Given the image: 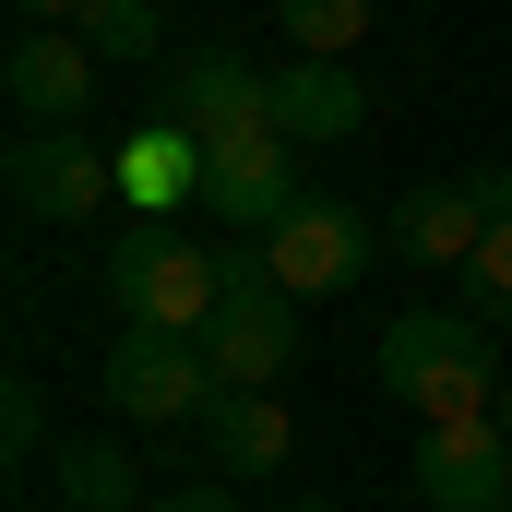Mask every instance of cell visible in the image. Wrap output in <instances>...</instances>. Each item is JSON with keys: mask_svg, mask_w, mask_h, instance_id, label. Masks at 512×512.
Instances as JSON below:
<instances>
[{"mask_svg": "<svg viewBox=\"0 0 512 512\" xmlns=\"http://www.w3.org/2000/svg\"><path fill=\"white\" fill-rule=\"evenodd\" d=\"M286 453H298V417H286L274 393H215V405H203V465H215V477L251 489V477H286Z\"/></svg>", "mask_w": 512, "mask_h": 512, "instance_id": "7c38bea8", "label": "cell"}, {"mask_svg": "<svg viewBox=\"0 0 512 512\" xmlns=\"http://www.w3.org/2000/svg\"><path fill=\"white\" fill-rule=\"evenodd\" d=\"M262 120L286 143H346V131H370V84L346 60H286V72H262Z\"/></svg>", "mask_w": 512, "mask_h": 512, "instance_id": "8fae6325", "label": "cell"}, {"mask_svg": "<svg viewBox=\"0 0 512 512\" xmlns=\"http://www.w3.org/2000/svg\"><path fill=\"white\" fill-rule=\"evenodd\" d=\"M203 203H215V215H227L239 239H274V227H286V215L310 203V191H298V143H286L274 120L215 131V143H203Z\"/></svg>", "mask_w": 512, "mask_h": 512, "instance_id": "5b68a950", "label": "cell"}, {"mask_svg": "<svg viewBox=\"0 0 512 512\" xmlns=\"http://www.w3.org/2000/svg\"><path fill=\"white\" fill-rule=\"evenodd\" d=\"M501 429H512V382H501Z\"/></svg>", "mask_w": 512, "mask_h": 512, "instance_id": "cb8c5ba5", "label": "cell"}, {"mask_svg": "<svg viewBox=\"0 0 512 512\" xmlns=\"http://www.w3.org/2000/svg\"><path fill=\"white\" fill-rule=\"evenodd\" d=\"M453 286H465V310H477V322H489V334H512V227H489V251L465 262V274H453Z\"/></svg>", "mask_w": 512, "mask_h": 512, "instance_id": "ac0fdd59", "label": "cell"}, {"mask_svg": "<svg viewBox=\"0 0 512 512\" xmlns=\"http://www.w3.org/2000/svg\"><path fill=\"white\" fill-rule=\"evenodd\" d=\"M108 298H120L143 334H203V322L227 310V274H215L203 239H179V227L131 215L120 239H108Z\"/></svg>", "mask_w": 512, "mask_h": 512, "instance_id": "7a4b0ae2", "label": "cell"}, {"mask_svg": "<svg viewBox=\"0 0 512 512\" xmlns=\"http://www.w3.org/2000/svg\"><path fill=\"white\" fill-rule=\"evenodd\" d=\"M12 12H24V24H84L96 0H12Z\"/></svg>", "mask_w": 512, "mask_h": 512, "instance_id": "44dd1931", "label": "cell"}, {"mask_svg": "<svg viewBox=\"0 0 512 512\" xmlns=\"http://www.w3.org/2000/svg\"><path fill=\"white\" fill-rule=\"evenodd\" d=\"M274 24L298 36V60H346L370 36V0H274Z\"/></svg>", "mask_w": 512, "mask_h": 512, "instance_id": "2e32d148", "label": "cell"}, {"mask_svg": "<svg viewBox=\"0 0 512 512\" xmlns=\"http://www.w3.org/2000/svg\"><path fill=\"white\" fill-rule=\"evenodd\" d=\"M167 501H179V512H251V501H239V477H191V489H167Z\"/></svg>", "mask_w": 512, "mask_h": 512, "instance_id": "ffe728a7", "label": "cell"}, {"mask_svg": "<svg viewBox=\"0 0 512 512\" xmlns=\"http://www.w3.org/2000/svg\"><path fill=\"white\" fill-rule=\"evenodd\" d=\"M143 512H179V501H143Z\"/></svg>", "mask_w": 512, "mask_h": 512, "instance_id": "d4e9b609", "label": "cell"}, {"mask_svg": "<svg viewBox=\"0 0 512 512\" xmlns=\"http://www.w3.org/2000/svg\"><path fill=\"white\" fill-rule=\"evenodd\" d=\"M477 203H489V215L512 227V167H489V179H477Z\"/></svg>", "mask_w": 512, "mask_h": 512, "instance_id": "7402d4cb", "label": "cell"}, {"mask_svg": "<svg viewBox=\"0 0 512 512\" xmlns=\"http://www.w3.org/2000/svg\"><path fill=\"white\" fill-rule=\"evenodd\" d=\"M215 358H203V334H143L120 322V346H108V405L143 417V429H203V405H215Z\"/></svg>", "mask_w": 512, "mask_h": 512, "instance_id": "277c9868", "label": "cell"}, {"mask_svg": "<svg viewBox=\"0 0 512 512\" xmlns=\"http://www.w3.org/2000/svg\"><path fill=\"white\" fill-rule=\"evenodd\" d=\"M155 108H167L179 131H203V143H215V131L262 120V72L239 60V48H191V60L167 72V96H155Z\"/></svg>", "mask_w": 512, "mask_h": 512, "instance_id": "4fadbf2b", "label": "cell"}, {"mask_svg": "<svg viewBox=\"0 0 512 512\" xmlns=\"http://www.w3.org/2000/svg\"><path fill=\"white\" fill-rule=\"evenodd\" d=\"M382 393L393 405H417L429 429L441 417H489V393H501V346H489V322L477 310H393L382 322Z\"/></svg>", "mask_w": 512, "mask_h": 512, "instance_id": "6da1fadb", "label": "cell"}, {"mask_svg": "<svg viewBox=\"0 0 512 512\" xmlns=\"http://www.w3.org/2000/svg\"><path fill=\"white\" fill-rule=\"evenodd\" d=\"M0 453H12V465H36V453H48V393H36V382L0 393Z\"/></svg>", "mask_w": 512, "mask_h": 512, "instance_id": "d6986e66", "label": "cell"}, {"mask_svg": "<svg viewBox=\"0 0 512 512\" xmlns=\"http://www.w3.org/2000/svg\"><path fill=\"white\" fill-rule=\"evenodd\" d=\"M155 36H167L155 0H96V12H84V48H96V60H155Z\"/></svg>", "mask_w": 512, "mask_h": 512, "instance_id": "e0dca14e", "label": "cell"}, {"mask_svg": "<svg viewBox=\"0 0 512 512\" xmlns=\"http://www.w3.org/2000/svg\"><path fill=\"white\" fill-rule=\"evenodd\" d=\"M120 203H143L155 227H167V203H203V131H179L167 108L120 131Z\"/></svg>", "mask_w": 512, "mask_h": 512, "instance_id": "5bb4252c", "label": "cell"}, {"mask_svg": "<svg viewBox=\"0 0 512 512\" xmlns=\"http://www.w3.org/2000/svg\"><path fill=\"white\" fill-rule=\"evenodd\" d=\"M12 203L36 227H84L120 203V143L96 131H12Z\"/></svg>", "mask_w": 512, "mask_h": 512, "instance_id": "8992f818", "label": "cell"}, {"mask_svg": "<svg viewBox=\"0 0 512 512\" xmlns=\"http://www.w3.org/2000/svg\"><path fill=\"white\" fill-rule=\"evenodd\" d=\"M96 48H84V24H24L12 36V60H0V96L24 108V131H84L96 108Z\"/></svg>", "mask_w": 512, "mask_h": 512, "instance_id": "ba28073f", "label": "cell"}, {"mask_svg": "<svg viewBox=\"0 0 512 512\" xmlns=\"http://www.w3.org/2000/svg\"><path fill=\"white\" fill-rule=\"evenodd\" d=\"M48 489H60V512H143V465H131L120 441H60L48 453Z\"/></svg>", "mask_w": 512, "mask_h": 512, "instance_id": "9a60e30c", "label": "cell"}, {"mask_svg": "<svg viewBox=\"0 0 512 512\" xmlns=\"http://www.w3.org/2000/svg\"><path fill=\"white\" fill-rule=\"evenodd\" d=\"M489 227H501V215L477 203V179H417V191L393 203L382 239H393L405 262H429V274H465V262L489 251Z\"/></svg>", "mask_w": 512, "mask_h": 512, "instance_id": "30bf717a", "label": "cell"}, {"mask_svg": "<svg viewBox=\"0 0 512 512\" xmlns=\"http://www.w3.org/2000/svg\"><path fill=\"white\" fill-rule=\"evenodd\" d=\"M370 251H382V239H370V215H358V203H334V191H310V203L262 239V262H274V286H286V298H334V286H358V262H370Z\"/></svg>", "mask_w": 512, "mask_h": 512, "instance_id": "9c48e42d", "label": "cell"}, {"mask_svg": "<svg viewBox=\"0 0 512 512\" xmlns=\"http://www.w3.org/2000/svg\"><path fill=\"white\" fill-rule=\"evenodd\" d=\"M274 512H334V501H274Z\"/></svg>", "mask_w": 512, "mask_h": 512, "instance_id": "603a6c76", "label": "cell"}, {"mask_svg": "<svg viewBox=\"0 0 512 512\" xmlns=\"http://www.w3.org/2000/svg\"><path fill=\"white\" fill-rule=\"evenodd\" d=\"M215 274H227V310L203 322V358H215V382H227V393H274V382H286V358H298V298L274 286L262 239L215 251Z\"/></svg>", "mask_w": 512, "mask_h": 512, "instance_id": "3957f363", "label": "cell"}, {"mask_svg": "<svg viewBox=\"0 0 512 512\" xmlns=\"http://www.w3.org/2000/svg\"><path fill=\"white\" fill-rule=\"evenodd\" d=\"M501 512H512V501H501Z\"/></svg>", "mask_w": 512, "mask_h": 512, "instance_id": "484cf974", "label": "cell"}, {"mask_svg": "<svg viewBox=\"0 0 512 512\" xmlns=\"http://www.w3.org/2000/svg\"><path fill=\"white\" fill-rule=\"evenodd\" d=\"M405 489H417V512H501L512 501V429L501 417H441V429H417Z\"/></svg>", "mask_w": 512, "mask_h": 512, "instance_id": "52a82bcc", "label": "cell"}]
</instances>
